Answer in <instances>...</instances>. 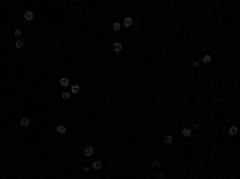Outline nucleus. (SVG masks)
<instances>
[{
	"instance_id": "21",
	"label": "nucleus",
	"mask_w": 240,
	"mask_h": 179,
	"mask_svg": "<svg viewBox=\"0 0 240 179\" xmlns=\"http://www.w3.org/2000/svg\"><path fill=\"white\" fill-rule=\"evenodd\" d=\"M15 133L18 134V133H21V126H18V128H15Z\"/></svg>"
},
{
	"instance_id": "17",
	"label": "nucleus",
	"mask_w": 240,
	"mask_h": 179,
	"mask_svg": "<svg viewBox=\"0 0 240 179\" xmlns=\"http://www.w3.org/2000/svg\"><path fill=\"white\" fill-rule=\"evenodd\" d=\"M152 166H154V168H158V166H160V161H158V160H152Z\"/></svg>"
},
{
	"instance_id": "11",
	"label": "nucleus",
	"mask_w": 240,
	"mask_h": 179,
	"mask_svg": "<svg viewBox=\"0 0 240 179\" xmlns=\"http://www.w3.org/2000/svg\"><path fill=\"white\" fill-rule=\"evenodd\" d=\"M91 166H93L94 170H101V168H103V163H101L99 160H96V161H93V165H91Z\"/></svg>"
},
{
	"instance_id": "9",
	"label": "nucleus",
	"mask_w": 240,
	"mask_h": 179,
	"mask_svg": "<svg viewBox=\"0 0 240 179\" xmlns=\"http://www.w3.org/2000/svg\"><path fill=\"white\" fill-rule=\"evenodd\" d=\"M237 133H239V128L235 126V125H234V126H231V128H229V134H231V136H235Z\"/></svg>"
},
{
	"instance_id": "18",
	"label": "nucleus",
	"mask_w": 240,
	"mask_h": 179,
	"mask_svg": "<svg viewBox=\"0 0 240 179\" xmlns=\"http://www.w3.org/2000/svg\"><path fill=\"white\" fill-rule=\"evenodd\" d=\"M192 66H194L195 69H198V67L202 66V62H200V61H194V62H192Z\"/></svg>"
},
{
	"instance_id": "7",
	"label": "nucleus",
	"mask_w": 240,
	"mask_h": 179,
	"mask_svg": "<svg viewBox=\"0 0 240 179\" xmlns=\"http://www.w3.org/2000/svg\"><path fill=\"white\" fill-rule=\"evenodd\" d=\"M192 134V128H182V136L184 138H189Z\"/></svg>"
},
{
	"instance_id": "22",
	"label": "nucleus",
	"mask_w": 240,
	"mask_h": 179,
	"mask_svg": "<svg viewBox=\"0 0 240 179\" xmlns=\"http://www.w3.org/2000/svg\"><path fill=\"white\" fill-rule=\"evenodd\" d=\"M192 128H194V130H197V128H200V125H198V123H194V125H192Z\"/></svg>"
},
{
	"instance_id": "20",
	"label": "nucleus",
	"mask_w": 240,
	"mask_h": 179,
	"mask_svg": "<svg viewBox=\"0 0 240 179\" xmlns=\"http://www.w3.org/2000/svg\"><path fill=\"white\" fill-rule=\"evenodd\" d=\"M13 35H15V37H19V35H21V30H19V29H15V30H13Z\"/></svg>"
},
{
	"instance_id": "5",
	"label": "nucleus",
	"mask_w": 240,
	"mask_h": 179,
	"mask_svg": "<svg viewBox=\"0 0 240 179\" xmlns=\"http://www.w3.org/2000/svg\"><path fill=\"white\" fill-rule=\"evenodd\" d=\"M112 50H114L115 53H120V51H122V43H120V42H115V43L112 45Z\"/></svg>"
},
{
	"instance_id": "15",
	"label": "nucleus",
	"mask_w": 240,
	"mask_h": 179,
	"mask_svg": "<svg viewBox=\"0 0 240 179\" xmlns=\"http://www.w3.org/2000/svg\"><path fill=\"white\" fill-rule=\"evenodd\" d=\"M15 46H16V48H22V46H24V42H22V40H16V42H15Z\"/></svg>"
},
{
	"instance_id": "4",
	"label": "nucleus",
	"mask_w": 240,
	"mask_h": 179,
	"mask_svg": "<svg viewBox=\"0 0 240 179\" xmlns=\"http://www.w3.org/2000/svg\"><path fill=\"white\" fill-rule=\"evenodd\" d=\"M93 154H94V149H93V147H87V149L83 150V155H85V157H91Z\"/></svg>"
},
{
	"instance_id": "1",
	"label": "nucleus",
	"mask_w": 240,
	"mask_h": 179,
	"mask_svg": "<svg viewBox=\"0 0 240 179\" xmlns=\"http://www.w3.org/2000/svg\"><path fill=\"white\" fill-rule=\"evenodd\" d=\"M131 24H133V19H131L130 16H127V18L123 19V24H122V27H131Z\"/></svg>"
},
{
	"instance_id": "16",
	"label": "nucleus",
	"mask_w": 240,
	"mask_h": 179,
	"mask_svg": "<svg viewBox=\"0 0 240 179\" xmlns=\"http://www.w3.org/2000/svg\"><path fill=\"white\" fill-rule=\"evenodd\" d=\"M61 98H63L64 101H69V99H70V93H67V91H64V93L61 94Z\"/></svg>"
},
{
	"instance_id": "19",
	"label": "nucleus",
	"mask_w": 240,
	"mask_h": 179,
	"mask_svg": "<svg viewBox=\"0 0 240 179\" xmlns=\"http://www.w3.org/2000/svg\"><path fill=\"white\" fill-rule=\"evenodd\" d=\"M158 179H168V176H167L165 173H162V171H160V173H158Z\"/></svg>"
},
{
	"instance_id": "13",
	"label": "nucleus",
	"mask_w": 240,
	"mask_h": 179,
	"mask_svg": "<svg viewBox=\"0 0 240 179\" xmlns=\"http://www.w3.org/2000/svg\"><path fill=\"white\" fill-rule=\"evenodd\" d=\"M122 29V24H120V22H114V24H112V30H115V32H119V30Z\"/></svg>"
},
{
	"instance_id": "6",
	"label": "nucleus",
	"mask_w": 240,
	"mask_h": 179,
	"mask_svg": "<svg viewBox=\"0 0 240 179\" xmlns=\"http://www.w3.org/2000/svg\"><path fill=\"white\" fill-rule=\"evenodd\" d=\"M200 62L202 64H210L211 62V55H203V58H202Z\"/></svg>"
},
{
	"instance_id": "12",
	"label": "nucleus",
	"mask_w": 240,
	"mask_h": 179,
	"mask_svg": "<svg viewBox=\"0 0 240 179\" xmlns=\"http://www.w3.org/2000/svg\"><path fill=\"white\" fill-rule=\"evenodd\" d=\"M163 142H165V144H171V142H173V138H171L170 134H165V138H163Z\"/></svg>"
},
{
	"instance_id": "10",
	"label": "nucleus",
	"mask_w": 240,
	"mask_h": 179,
	"mask_svg": "<svg viewBox=\"0 0 240 179\" xmlns=\"http://www.w3.org/2000/svg\"><path fill=\"white\" fill-rule=\"evenodd\" d=\"M56 131H58V133H61V134H64L67 131V128L64 126V125H58V126H56Z\"/></svg>"
},
{
	"instance_id": "8",
	"label": "nucleus",
	"mask_w": 240,
	"mask_h": 179,
	"mask_svg": "<svg viewBox=\"0 0 240 179\" xmlns=\"http://www.w3.org/2000/svg\"><path fill=\"white\" fill-rule=\"evenodd\" d=\"M24 19H26V21H32V19H34V13L32 11H26L24 13Z\"/></svg>"
},
{
	"instance_id": "2",
	"label": "nucleus",
	"mask_w": 240,
	"mask_h": 179,
	"mask_svg": "<svg viewBox=\"0 0 240 179\" xmlns=\"http://www.w3.org/2000/svg\"><path fill=\"white\" fill-rule=\"evenodd\" d=\"M59 85L63 86V88L69 86V77H61V79H59Z\"/></svg>"
},
{
	"instance_id": "3",
	"label": "nucleus",
	"mask_w": 240,
	"mask_h": 179,
	"mask_svg": "<svg viewBox=\"0 0 240 179\" xmlns=\"http://www.w3.org/2000/svg\"><path fill=\"white\" fill-rule=\"evenodd\" d=\"M30 125V119L29 117H22L21 119V128H26V126H29Z\"/></svg>"
},
{
	"instance_id": "14",
	"label": "nucleus",
	"mask_w": 240,
	"mask_h": 179,
	"mask_svg": "<svg viewBox=\"0 0 240 179\" xmlns=\"http://www.w3.org/2000/svg\"><path fill=\"white\" fill-rule=\"evenodd\" d=\"M79 91H80V86H79V85H72V86H70V93L77 94Z\"/></svg>"
}]
</instances>
